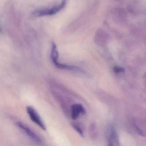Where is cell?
Here are the masks:
<instances>
[{
	"instance_id": "6da1fadb",
	"label": "cell",
	"mask_w": 146,
	"mask_h": 146,
	"mask_svg": "<svg viewBox=\"0 0 146 146\" xmlns=\"http://www.w3.org/2000/svg\"><path fill=\"white\" fill-rule=\"evenodd\" d=\"M66 3L67 0H62L61 3L51 8L35 11L32 13V16L34 17H39L55 15L64 8Z\"/></svg>"
},
{
	"instance_id": "7a4b0ae2",
	"label": "cell",
	"mask_w": 146,
	"mask_h": 146,
	"mask_svg": "<svg viewBox=\"0 0 146 146\" xmlns=\"http://www.w3.org/2000/svg\"><path fill=\"white\" fill-rule=\"evenodd\" d=\"M26 111L29 114L31 119L41 129L43 130L46 129V125L42 119L39 115L38 112L31 106H28L26 107Z\"/></svg>"
},
{
	"instance_id": "3957f363",
	"label": "cell",
	"mask_w": 146,
	"mask_h": 146,
	"mask_svg": "<svg viewBox=\"0 0 146 146\" xmlns=\"http://www.w3.org/2000/svg\"><path fill=\"white\" fill-rule=\"evenodd\" d=\"M17 125L20 129L23 131L26 135L35 142L37 143H41L42 142L41 139L38 135L36 134L34 131L22 122H17Z\"/></svg>"
},
{
	"instance_id": "277c9868",
	"label": "cell",
	"mask_w": 146,
	"mask_h": 146,
	"mask_svg": "<svg viewBox=\"0 0 146 146\" xmlns=\"http://www.w3.org/2000/svg\"><path fill=\"white\" fill-rule=\"evenodd\" d=\"M113 20L117 23L122 24L126 21L127 15L124 10L120 8H115L111 14Z\"/></svg>"
},
{
	"instance_id": "5b68a950",
	"label": "cell",
	"mask_w": 146,
	"mask_h": 146,
	"mask_svg": "<svg viewBox=\"0 0 146 146\" xmlns=\"http://www.w3.org/2000/svg\"><path fill=\"white\" fill-rule=\"evenodd\" d=\"M109 38L108 33L103 29H100L96 32L94 39L97 44L103 46L107 43Z\"/></svg>"
},
{
	"instance_id": "8992f818",
	"label": "cell",
	"mask_w": 146,
	"mask_h": 146,
	"mask_svg": "<svg viewBox=\"0 0 146 146\" xmlns=\"http://www.w3.org/2000/svg\"><path fill=\"white\" fill-rule=\"evenodd\" d=\"M108 145L109 146H119V144L118 134L114 126L111 125L108 133Z\"/></svg>"
},
{
	"instance_id": "52a82bcc",
	"label": "cell",
	"mask_w": 146,
	"mask_h": 146,
	"mask_svg": "<svg viewBox=\"0 0 146 146\" xmlns=\"http://www.w3.org/2000/svg\"><path fill=\"white\" fill-rule=\"evenodd\" d=\"M86 111L82 105L80 104H75L72 106L71 117L73 119H76L80 114L84 115Z\"/></svg>"
},
{
	"instance_id": "ba28073f",
	"label": "cell",
	"mask_w": 146,
	"mask_h": 146,
	"mask_svg": "<svg viewBox=\"0 0 146 146\" xmlns=\"http://www.w3.org/2000/svg\"><path fill=\"white\" fill-rule=\"evenodd\" d=\"M54 65L59 69L68 70L76 72H80V73H85V70H84L82 68L78 67V66L61 64L59 62H58L57 64H55Z\"/></svg>"
},
{
	"instance_id": "9c48e42d",
	"label": "cell",
	"mask_w": 146,
	"mask_h": 146,
	"mask_svg": "<svg viewBox=\"0 0 146 146\" xmlns=\"http://www.w3.org/2000/svg\"><path fill=\"white\" fill-rule=\"evenodd\" d=\"M50 57L54 64H55L56 63L58 62V52L57 49V46L54 42H52V43Z\"/></svg>"
},
{
	"instance_id": "30bf717a",
	"label": "cell",
	"mask_w": 146,
	"mask_h": 146,
	"mask_svg": "<svg viewBox=\"0 0 146 146\" xmlns=\"http://www.w3.org/2000/svg\"><path fill=\"white\" fill-rule=\"evenodd\" d=\"M72 126L73 127V129L79 134V135L81 136L82 137H83L84 135V133L83 131L82 130V129L80 128L78 125L76 124H72Z\"/></svg>"
},
{
	"instance_id": "8fae6325",
	"label": "cell",
	"mask_w": 146,
	"mask_h": 146,
	"mask_svg": "<svg viewBox=\"0 0 146 146\" xmlns=\"http://www.w3.org/2000/svg\"><path fill=\"white\" fill-rule=\"evenodd\" d=\"M113 72L116 73H123L125 72L124 68L119 66H114L113 68Z\"/></svg>"
},
{
	"instance_id": "7c38bea8",
	"label": "cell",
	"mask_w": 146,
	"mask_h": 146,
	"mask_svg": "<svg viewBox=\"0 0 146 146\" xmlns=\"http://www.w3.org/2000/svg\"><path fill=\"white\" fill-rule=\"evenodd\" d=\"M116 1H120L121 0H116Z\"/></svg>"
}]
</instances>
